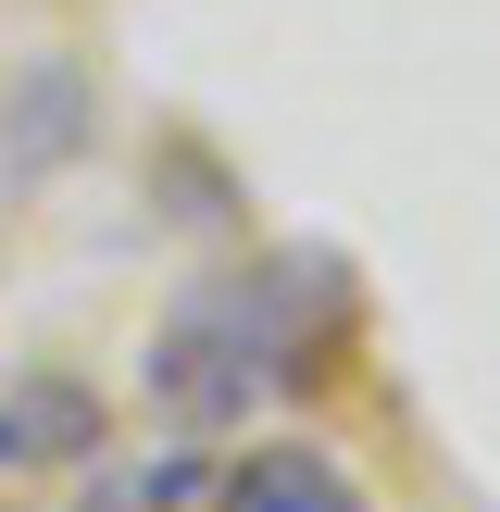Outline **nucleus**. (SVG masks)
Returning <instances> with one entry per match:
<instances>
[{"label": "nucleus", "mask_w": 500, "mask_h": 512, "mask_svg": "<svg viewBox=\"0 0 500 512\" xmlns=\"http://www.w3.org/2000/svg\"><path fill=\"white\" fill-rule=\"evenodd\" d=\"M0 463H13V413H0Z\"/></svg>", "instance_id": "nucleus-5"}, {"label": "nucleus", "mask_w": 500, "mask_h": 512, "mask_svg": "<svg viewBox=\"0 0 500 512\" xmlns=\"http://www.w3.org/2000/svg\"><path fill=\"white\" fill-rule=\"evenodd\" d=\"M213 512H363V488H350L313 438H263V450H238V463L213 475Z\"/></svg>", "instance_id": "nucleus-2"}, {"label": "nucleus", "mask_w": 500, "mask_h": 512, "mask_svg": "<svg viewBox=\"0 0 500 512\" xmlns=\"http://www.w3.org/2000/svg\"><path fill=\"white\" fill-rule=\"evenodd\" d=\"M175 500H200V463H150V475H100L88 512H175Z\"/></svg>", "instance_id": "nucleus-4"}, {"label": "nucleus", "mask_w": 500, "mask_h": 512, "mask_svg": "<svg viewBox=\"0 0 500 512\" xmlns=\"http://www.w3.org/2000/svg\"><path fill=\"white\" fill-rule=\"evenodd\" d=\"M350 338V275L325 250H275V263H238V275H200L138 350V388L175 438H225L250 425L263 400L313 388L325 350Z\"/></svg>", "instance_id": "nucleus-1"}, {"label": "nucleus", "mask_w": 500, "mask_h": 512, "mask_svg": "<svg viewBox=\"0 0 500 512\" xmlns=\"http://www.w3.org/2000/svg\"><path fill=\"white\" fill-rule=\"evenodd\" d=\"M13 450H100L88 388H25V400H13Z\"/></svg>", "instance_id": "nucleus-3"}]
</instances>
